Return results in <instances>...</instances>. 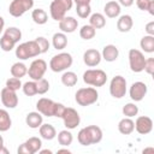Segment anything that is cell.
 <instances>
[{"label":"cell","instance_id":"cell-1","mask_svg":"<svg viewBox=\"0 0 154 154\" xmlns=\"http://www.w3.org/2000/svg\"><path fill=\"white\" fill-rule=\"evenodd\" d=\"M36 109L42 116L46 117H58L61 118L63 112L65 109V106L60 102H55L47 97H41L36 102Z\"/></svg>","mask_w":154,"mask_h":154},{"label":"cell","instance_id":"cell-2","mask_svg":"<svg viewBox=\"0 0 154 154\" xmlns=\"http://www.w3.org/2000/svg\"><path fill=\"white\" fill-rule=\"evenodd\" d=\"M77 140L82 146L96 144L102 140V130L96 125H88L78 131Z\"/></svg>","mask_w":154,"mask_h":154},{"label":"cell","instance_id":"cell-3","mask_svg":"<svg viewBox=\"0 0 154 154\" xmlns=\"http://www.w3.org/2000/svg\"><path fill=\"white\" fill-rule=\"evenodd\" d=\"M20 38H22V31L16 26H10L5 29L0 38V47L4 52H11Z\"/></svg>","mask_w":154,"mask_h":154},{"label":"cell","instance_id":"cell-4","mask_svg":"<svg viewBox=\"0 0 154 154\" xmlns=\"http://www.w3.org/2000/svg\"><path fill=\"white\" fill-rule=\"evenodd\" d=\"M41 54L40 47L35 40L23 42L16 47V57L19 60H26L29 58H34Z\"/></svg>","mask_w":154,"mask_h":154},{"label":"cell","instance_id":"cell-5","mask_svg":"<svg viewBox=\"0 0 154 154\" xmlns=\"http://www.w3.org/2000/svg\"><path fill=\"white\" fill-rule=\"evenodd\" d=\"M99 99V93L96 90V88L94 87H85V88H81L76 91L75 94V100L79 106H90L93 103H95Z\"/></svg>","mask_w":154,"mask_h":154},{"label":"cell","instance_id":"cell-6","mask_svg":"<svg viewBox=\"0 0 154 154\" xmlns=\"http://www.w3.org/2000/svg\"><path fill=\"white\" fill-rule=\"evenodd\" d=\"M73 6V0H53L49 5V13L51 17L59 22L65 16L66 12H69Z\"/></svg>","mask_w":154,"mask_h":154},{"label":"cell","instance_id":"cell-7","mask_svg":"<svg viewBox=\"0 0 154 154\" xmlns=\"http://www.w3.org/2000/svg\"><path fill=\"white\" fill-rule=\"evenodd\" d=\"M73 63V58L70 53L66 52H61L58 53L57 55L52 57V59L49 60V69L53 72H63L65 70H67L69 67H71Z\"/></svg>","mask_w":154,"mask_h":154},{"label":"cell","instance_id":"cell-8","mask_svg":"<svg viewBox=\"0 0 154 154\" xmlns=\"http://www.w3.org/2000/svg\"><path fill=\"white\" fill-rule=\"evenodd\" d=\"M83 82L91 87H102L107 82V73L100 69H89L83 73Z\"/></svg>","mask_w":154,"mask_h":154},{"label":"cell","instance_id":"cell-9","mask_svg":"<svg viewBox=\"0 0 154 154\" xmlns=\"http://www.w3.org/2000/svg\"><path fill=\"white\" fill-rule=\"evenodd\" d=\"M126 79L123 76L117 75L109 82V94L114 99H122L126 94Z\"/></svg>","mask_w":154,"mask_h":154},{"label":"cell","instance_id":"cell-10","mask_svg":"<svg viewBox=\"0 0 154 154\" xmlns=\"http://www.w3.org/2000/svg\"><path fill=\"white\" fill-rule=\"evenodd\" d=\"M34 7V0H12L8 6V12L12 17H22L25 12Z\"/></svg>","mask_w":154,"mask_h":154},{"label":"cell","instance_id":"cell-11","mask_svg":"<svg viewBox=\"0 0 154 154\" xmlns=\"http://www.w3.org/2000/svg\"><path fill=\"white\" fill-rule=\"evenodd\" d=\"M144 63H146L144 54L140 49L131 48L129 51V65L132 72H136V73L142 72L144 69Z\"/></svg>","mask_w":154,"mask_h":154},{"label":"cell","instance_id":"cell-12","mask_svg":"<svg viewBox=\"0 0 154 154\" xmlns=\"http://www.w3.org/2000/svg\"><path fill=\"white\" fill-rule=\"evenodd\" d=\"M46 71H47V63L43 59H35L34 61H31L28 69V75L32 81H38L43 78Z\"/></svg>","mask_w":154,"mask_h":154},{"label":"cell","instance_id":"cell-13","mask_svg":"<svg viewBox=\"0 0 154 154\" xmlns=\"http://www.w3.org/2000/svg\"><path fill=\"white\" fill-rule=\"evenodd\" d=\"M61 119L64 122L65 128L69 130L76 129L81 123V117H79L78 112L72 107H65L63 116H61Z\"/></svg>","mask_w":154,"mask_h":154},{"label":"cell","instance_id":"cell-14","mask_svg":"<svg viewBox=\"0 0 154 154\" xmlns=\"http://www.w3.org/2000/svg\"><path fill=\"white\" fill-rule=\"evenodd\" d=\"M147 91H148V87L144 82H141V81H137V82H134L129 89V95L131 97L132 101L135 102H138V101H142L144 99V96L147 95Z\"/></svg>","mask_w":154,"mask_h":154},{"label":"cell","instance_id":"cell-15","mask_svg":"<svg viewBox=\"0 0 154 154\" xmlns=\"http://www.w3.org/2000/svg\"><path fill=\"white\" fill-rule=\"evenodd\" d=\"M0 100L6 108H16L18 105V96L14 90L8 89L7 87L2 88L0 91Z\"/></svg>","mask_w":154,"mask_h":154},{"label":"cell","instance_id":"cell-16","mask_svg":"<svg viewBox=\"0 0 154 154\" xmlns=\"http://www.w3.org/2000/svg\"><path fill=\"white\" fill-rule=\"evenodd\" d=\"M134 123H135V130L140 135H147L153 130V120L150 117L140 116Z\"/></svg>","mask_w":154,"mask_h":154},{"label":"cell","instance_id":"cell-17","mask_svg":"<svg viewBox=\"0 0 154 154\" xmlns=\"http://www.w3.org/2000/svg\"><path fill=\"white\" fill-rule=\"evenodd\" d=\"M101 52H99L97 49L95 48H90V49H87L84 53H83V61L87 66L89 67H95L97 66L100 63H101Z\"/></svg>","mask_w":154,"mask_h":154},{"label":"cell","instance_id":"cell-18","mask_svg":"<svg viewBox=\"0 0 154 154\" xmlns=\"http://www.w3.org/2000/svg\"><path fill=\"white\" fill-rule=\"evenodd\" d=\"M77 28H78V20L75 17L65 16L61 20H59V29L61 30V32L71 34V32L76 31Z\"/></svg>","mask_w":154,"mask_h":154},{"label":"cell","instance_id":"cell-19","mask_svg":"<svg viewBox=\"0 0 154 154\" xmlns=\"http://www.w3.org/2000/svg\"><path fill=\"white\" fill-rule=\"evenodd\" d=\"M120 11H122V7L120 5L118 4V1H114V0H111V1H107L103 6V12L106 14V17L108 18H117L120 16Z\"/></svg>","mask_w":154,"mask_h":154},{"label":"cell","instance_id":"cell-20","mask_svg":"<svg viewBox=\"0 0 154 154\" xmlns=\"http://www.w3.org/2000/svg\"><path fill=\"white\" fill-rule=\"evenodd\" d=\"M101 57H102V59H105L108 63L116 61L118 59V57H119V49L114 45H106L102 48Z\"/></svg>","mask_w":154,"mask_h":154},{"label":"cell","instance_id":"cell-21","mask_svg":"<svg viewBox=\"0 0 154 154\" xmlns=\"http://www.w3.org/2000/svg\"><path fill=\"white\" fill-rule=\"evenodd\" d=\"M25 123L31 129H38L43 123V116L40 112H29L25 117Z\"/></svg>","mask_w":154,"mask_h":154},{"label":"cell","instance_id":"cell-22","mask_svg":"<svg viewBox=\"0 0 154 154\" xmlns=\"http://www.w3.org/2000/svg\"><path fill=\"white\" fill-rule=\"evenodd\" d=\"M134 25V19L130 14H123L119 16L118 20H117V29L120 32H128L132 29Z\"/></svg>","mask_w":154,"mask_h":154},{"label":"cell","instance_id":"cell-23","mask_svg":"<svg viewBox=\"0 0 154 154\" xmlns=\"http://www.w3.org/2000/svg\"><path fill=\"white\" fill-rule=\"evenodd\" d=\"M38 132H40V136L43 138V140H47V141H51L53 138L57 137V130L52 125V124H41V126L38 128Z\"/></svg>","mask_w":154,"mask_h":154},{"label":"cell","instance_id":"cell-24","mask_svg":"<svg viewBox=\"0 0 154 154\" xmlns=\"http://www.w3.org/2000/svg\"><path fill=\"white\" fill-rule=\"evenodd\" d=\"M118 130L122 135H130L132 134V131L135 130V123L131 118L125 117L123 119L119 120L118 123Z\"/></svg>","mask_w":154,"mask_h":154},{"label":"cell","instance_id":"cell-25","mask_svg":"<svg viewBox=\"0 0 154 154\" xmlns=\"http://www.w3.org/2000/svg\"><path fill=\"white\" fill-rule=\"evenodd\" d=\"M52 45L55 49L61 51L67 46V37L65 32H55L52 37Z\"/></svg>","mask_w":154,"mask_h":154},{"label":"cell","instance_id":"cell-26","mask_svg":"<svg viewBox=\"0 0 154 154\" xmlns=\"http://www.w3.org/2000/svg\"><path fill=\"white\" fill-rule=\"evenodd\" d=\"M10 72H11L12 77L22 78V77H24V76L28 73V67H26V65H25L24 63L17 61V63H14V64L11 66Z\"/></svg>","mask_w":154,"mask_h":154},{"label":"cell","instance_id":"cell-27","mask_svg":"<svg viewBox=\"0 0 154 154\" xmlns=\"http://www.w3.org/2000/svg\"><path fill=\"white\" fill-rule=\"evenodd\" d=\"M12 126V120L8 112L4 108H0V132H5L10 130Z\"/></svg>","mask_w":154,"mask_h":154},{"label":"cell","instance_id":"cell-28","mask_svg":"<svg viewBox=\"0 0 154 154\" xmlns=\"http://www.w3.org/2000/svg\"><path fill=\"white\" fill-rule=\"evenodd\" d=\"M89 24L95 29H101L106 25V17L102 13H91L89 16Z\"/></svg>","mask_w":154,"mask_h":154},{"label":"cell","instance_id":"cell-29","mask_svg":"<svg viewBox=\"0 0 154 154\" xmlns=\"http://www.w3.org/2000/svg\"><path fill=\"white\" fill-rule=\"evenodd\" d=\"M24 144L26 146V148H28V150H29L30 154H35V153H37V152L41 149V147H42V141H41V138H38V137H36V136H32V137L28 138V140L24 142Z\"/></svg>","mask_w":154,"mask_h":154},{"label":"cell","instance_id":"cell-30","mask_svg":"<svg viewBox=\"0 0 154 154\" xmlns=\"http://www.w3.org/2000/svg\"><path fill=\"white\" fill-rule=\"evenodd\" d=\"M31 18H32V20H34L36 24L43 25V24H46L47 20H48V14H47V12H46L45 10H42V8H35V10H32V12H31Z\"/></svg>","mask_w":154,"mask_h":154},{"label":"cell","instance_id":"cell-31","mask_svg":"<svg viewBox=\"0 0 154 154\" xmlns=\"http://www.w3.org/2000/svg\"><path fill=\"white\" fill-rule=\"evenodd\" d=\"M57 136H58V143L63 147H69L73 141V136L69 129L59 131V134Z\"/></svg>","mask_w":154,"mask_h":154},{"label":"cell","instance_id":"cell-32","mask_svg":"<svg viewBox=\"0 0 154 154\" xmlns=\"http://www.w3.org/2000/svg\"><path fill=\"white\" fill-rule=\"evenodd\" d=\"M140 46L142 48L143 52L146 53H153L154 52V36L152 35H144L141 41H140Z\"/></svg>","mask_w":154,"mask_h":154},{"label":"cell","instance_id":"cell-33","mask_svg":"<svg viewBox=\"0 0 154 154\" xmlns=\"http://www.w3.org/2000/svg\"><path fill=\"white\" fill-rule=\"evenodd\" d=\"M77 81H78V77L73 71H65L61 75V83L65 87H73L77 84Z\"/></svg>","mask_w":154,"mask_h":154},{"label":"cell","instance_id":"cell-34","mask_svg":"<svg viewBox=\"0 0 154 154\" xmlns=\"http://www.w3.org/2000/svg\"><path fill=\"white\" fill-rule=\"evenodd\" d=\"M95 35H96V29L94 26H91L90 24H84L79 29V36L83 40H91V38H94Z\"/></svg>","mask_w":154,"mask_h":154},{"label":"cell","instance_id":"cell-35","mask_svg":"<svg viewBox=\"0 0 154 154\" xmlns=\"http://www.w3.org/2000/svg\"><path fill=\"white\" fill-rule=\"evenodd\" d=\"M122 112H123V114H124L125 117L132 118V117L137 116V113H138V107H137V105L134 103V102H128V103H125V105L123 106Z\"/></svg>","mask_w":154,"mask_h":154},{"label":"cell","instance_id":"cell-36","mask_svg":"<svg viewBox=\"0 0 154 154\" xmlns=\"http://www.w3.org/2000/svg\"><path fill=\"white\" fill-rule=\"evenodd\" d=\"M23 93L26 96H34L37 94V87H36V81H28L22 85Z\"/></svg>","mask_w":154,"mask_h":154},{"label":"cell","instance_id":"cell-37","mask_svg":"<svg viewBox=\"0 0 154 154\" xmlns=\"http://www.w3.org/2000/svg\"><path fill=\"white\" fill-rule=\"evenodd\" d=\"M76 13L79 18H88L91 14V7L90 4H85V5H76Z\"/></svg>","mask_w":154,"mask_h":154},{"label":"cell","instance_id":"cell-38","mask_svg":"<svg viewBox=\"0 0 154 154\" xmlns=\"http://www.w3.org/2000/svg\"><path fill=\"white\" fill-rule=\"evenodd\" d=\"M22 82H20V78H17V77H11L8 79H6V87L11 90H19L22 88Z\"/></svg>","mask_w":154,"mask_h":154},{"label":"cell","instance_id":"cell-39","mask_svg":"<svg viewBox=\"0 0 154 154\" xmlns=\"http://www.w3.org/2000/svg\"><path fill=\"white\" fill-rule=\"evenodd\" d=\"M36 87H37V94L43 95L49 90V82L46 78H41L36 81Z\"/></svg>","mask_w":154,"mask_h":154},{"label":"cell","instance_id":"cell-40","mask_svg":"<svg viewBox=\"0 0 154 154\" xmlns=\"http://www.w3.org/2000/svg\"><path fill=\"white\" fill-rule=\"evenodd\" d=\"M35 41L37 42V45H38V47H40L41 54L48 52V49H49V47H51V43H49V41H48L46 37H43V36H38V37L35 38Z\"/></svg>","mask_w":154,"mask_h":154},{"label":"cell","instance_id":"cell-41","mask_svg":"<svg viewBox=\"0 0 154 154\" xmlns=\"http://www.w3.org/2000/svg\"><path fill=\"white\" fill-rule=\"evenodd\" d=\"M143 71H146L148 75H153V72H154V59H153V58L146 59Z\"/></svg>","mask_w":154,"mask_h":154},{"label":"cell","instance_id":"cell-42","mask_svg":"<svg viewBox=\"0 0 154 154\" xmlns=\"http://www.w3.org/2000/svg\"><path fill=\"white\" fill-rule=\"evenodd\" d=\"M152 0H136V6L142 11H148Z\"/></svg>","mask_w":154,"mask_h":154},{"label":"cell","instance_id":"cell-43","mask_svg":"<svg viewBox=\"0 0 154 154\" xmlns=\"http://www.w3.org/2000/svg\"><path fill=\"white\" fill-rule=\"evenodd\" d=\"M144 30H146L147 35H152V36H154V22L152 20V22L147 23V24H146Z\"/></svg>","mask_w":154,"mask_h":154},{"label":"cell","instance_id":"cell-44","mask_svg":"<svg viewBox=\"0 0 154 154\" xmlns=\"http://www.w3.org/2000/svg\"><path fill=\"white\" fill-rule=\"evenodd\" d=\"M134 2L135 0H118V4L124 7H130L131 5H134Z\"/></svg>","mask_w":154,"mask_h":154},{"label":"cell","instance_id":"cell-45","mask_svg":"<svg viewBox=\"0 0 154 154\" xmlns=\"http://www.w3.org/2000/svg\"><path fill=\"white\" fill-rule=\"evenodd\" d=\"M17 153H18V154H30L29 150H28V148H26V146H25L24 143H22V144L18 147Z\"/></svg>","mask_w":154,"mask_h":154},{"label":"cell","instance_id":"cell-46","mask_svg":"<svg viewBox=\"0 0 154 154\" xmlns=\"http://www.w3.org/2000/svg\"><path fill=\"white\" fill-rule=\"evenodd\" d=\"M91 0H73V2L76 5H85V4H90Z\"/></svg>","mask_w":154,"mask_h":154},{"label":"cell","instance_id":"cell-47","mask_svg":"<svg viewBox=\"0 0 154 154\" xmlns=\"http://www.w3.org/2000/svg\"><path fill=\"white\" fill-rule=\"evenodd\" d=\"M148 12H149V14L154 16V0H152L150 5H149V7H148Z\"/></svg>","mask_w":154,"mask_h":154},{"label":"cell","instance_id":"cell-48","mask_svg":"<svg viewBox=\"0 0 154 154\" xmlns=\"http://www.w3.org/2000/svg\"><path fill=\"white\" fill-rule=\"evenodd\" d=\"M4 26H5V19L0 16V34L2 32V30H4Z\"/></svg>","mask_w":154,"mask_h":154},{"label":"cell","instance_id":"cell-49","mask_svg":"<svg viewBox=\"0 0 154 154\" xmlns=\"http://www.w3.org/2000/svg\"><path fill=\"white\" fill-rule=\"evenodd\" d=\"M38 153H40V154H47V153H48V154H52L53 152H52L51 149H42V150L40 149V150H38Z\"/></svg>","mask_w":154,"mask_h":154},{"label":"cell","instance_id":"cell-50","mask_svg":"<svg viewBox=\"0 0 154 154\" xmlns=\"http://www.w3.org/2000/svg\"><path fill=\"white\" fill-rule=\"evenodd\" d=\"M60 153H67V154H70L71 152L67 148H61V149H58V154H60Z\"/></svg>","mask_w":154,"mask_h":154},{"label":"cell","instance_id":"cell-51","mask_svg":"<svg viewBox=\"0 0 154 154\" xmlns=\"http://www.w3.org/2000/svg\"><path fill=\"white\" fill-rule=\"evenodd\" d=\"M0 154H8V149L2 146V147L0 148Z\"/></svg>","mask_w":154,"mask_h":154},{"label":"cell","instance_id":"cell-52","mask_svg":"<svg viewBox=\"0 0 154 154\" xmlns=\"http://www.w3.org/2000/svg\"><path fill=\"white\" fill-rule=\"evenodd\" d=\"M148 152H152V153H153V152H154V148L150 147V148H144V149H143V153H148Z\"/></svg>","mask_w":154,"mask_h":154},{"label":"cell","instance_id":"cell-53","mask_svg":"<svg viewBox=\"0 0 154 154\" xmlns=\"http://www.w3.org/2000/svg\"><path fill=\"white\" fill-rule=\"evenodd\" d=\"M4 146V138H2V136L0 135V148Z\"/></svg>","mask_w":154,"mask_h":154}]
</instances>
